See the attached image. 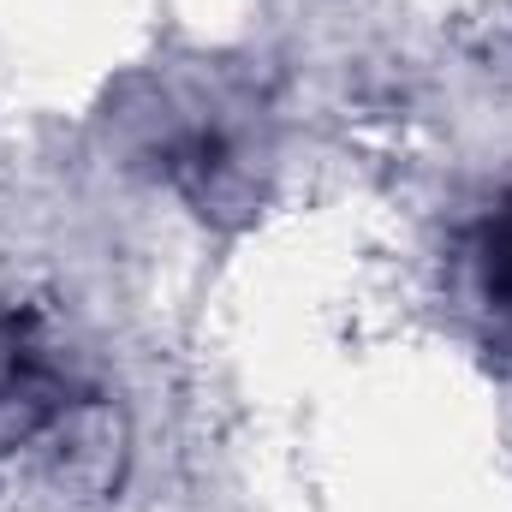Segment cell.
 Segmentation results:
<instances>
[{
	"label": "cell",
	"instance_id": "1",
	"mask_svg": "<svg viewBox=\"0 0 512 512\" xmlns=\"http://www.w3.org/2000/svg\"><path fill=\"white\" fill-rule=\"evenodd\" d=\"M108 477V393L42 310L0 304V489L72 501L108 489Z\"/></svg>",
	"mask_w": 512,
	"mask_h": 512
},
{
	"label": "cell",
	"instance_id": "2",
	"mask_svg": "<svg viewBox=\"0 0 512 512\" xmlns=\"http://www.w3.org/2000/svg\"><path fill=\"white\" fill-rule=\"evenodd\" d=\"M477 292L501 322H512V191L477 227Z\"/></svg>",
	"mask_w": 512,
	"mask_h": 512
}]
</instances>
